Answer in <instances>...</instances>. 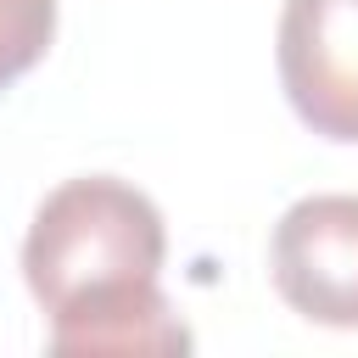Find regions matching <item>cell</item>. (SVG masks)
<instances>
[{"mask_svg":"<svg viewBox=\"0 0 358 358\" xmlns=\"http://www.w3.org/2000/svg\"><path fill=\"white\" fill-rule=\"evenodd\" d=\"M56 39V0H0V90L45 62Z\"/></svg>","mask_w":358,"mask_h":358,"instance_id":"277c9868","label":"cell"},{"mask_svg":"<svg viewBox=\"0 0 358 358\" xmlns=\"http://www.w3.org/2000/svg\"><path fill=\"white\" fill-rule=\"evenodd\" d=\"M168 224L145 190L112 173L56 185L22 235V280L62 358H168L190 330L162 296Z\"/></svg>","mask_w":358,"mask_h":358,"instance_id":"6da1fadb","label":"cell"},{"mask_svg":"<svg viewBox=\"0 0 358 358\" xmlns=\"http://www.w3.org/2000/svg\"><path fill=\"white\" fill-rule=\"evenodd\" d=\"M268 280L291 313L324 330H358V196L324 190L280 213Z\"/></svg>","mask_w":358,"mask_h":358,"instance_id":"7a4b0ae2","label":"cell"},{"mask_svg":"<svg viewBox=\"0 0 358 358\" xmlns=\"http://www.w3.org/2000/svg\"><path fill=\"white\" fill-rule=\"evenodd\" d=\"M274 67L302 129L358 145V0H285Z\"/></svg>","mask_w":358,"mask_h":358,"instance_id":"3957f363","label":"cell"}]
</instances>
